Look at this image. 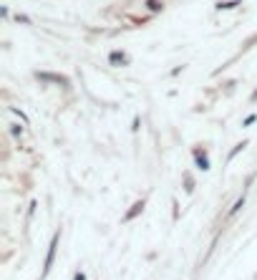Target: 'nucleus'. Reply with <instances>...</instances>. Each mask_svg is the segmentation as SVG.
<instances>
[{"instance_id":"nucleus-1","label":"nucleus","mask_w":257,"mask_h":280,"mask_svg":"<svg viewBox=\"0 0 257 280\" xmlns=\"http://www.w3.org/2000/svg\"><path fill=\"white\" fill-rule=\"evenodd\" d=\"M58 240H61V230L53 232L51 238V245H48V255H46V263H43V270H40V278H46L53 268V260H56V250H58Z\"/></svg>"},{"instance_id":"nucleus-2","label":"nucleus","mask_w":257,"mask_h":280,"mask_svg":"<svg viewBox=\"0 0 257 280\" xmlns=\"http://www.w3.org/2000/svg\"><path fill=\"white\" fill-rule=\"evenodd\" d=\"M144 207H146V200H136L131 207H128V212L124 214V222H131V220H136L139 214L144 212Z\"/></svg>"},{"instance_id":"nucleus-3","label":"nucleus","mask_w":257,"mask_h":280,"mask_svg":"<svg viewBox=\"0 0 257 280\" xmlns=\"http://www.w3.org/2000/svg\"><path fill=\"white\" fill-rule=\"evenodd\" d=\"M194 162H197V167H199L202 172H209V159H207V154H204V149H194Z\"/></svg>"},{"instance_id":"nucleus-4","label":"nucleus","mask_w":257,"mask_h":280,"mask_svg":"<svg viewBox=\"0 0 257 280\" xmlns=\"http://www.w3.org/2000/svg\"><path fill=\"white\" fill-rule=\"evenodd\" d=\"M109 63H111V66H124V63H126L124 51H111L109 53Z\"/></svg>"},{"instance_id":"nucleus-5","label":"nucleus","mask_w":257,"mask_h":280,"mask_svg":"<svg viewBox=\"0 0 257 280\" xmlns=\"http://www.w3.org/2000/svg\"><path fill=\"white\" fill-rule=\"evenodd\" d=\"M38 78H40V81H51V83H63V86H66V78H63V76H53V73H38Z\"/></svg>"},{"instance_id":"nucleus-6","label":"nucleus","mask_w":257,"mask_h":280,"mask_svg":"<svg viewBox=\"0 0 257 280\" xmlns=\"http://www.w3.org/2000/svg\"><path fill=\"white\" fill-rule=\"evenodd\" d=\"M242 207H245V195H242V197H240L237 202L232 205V210H229V214H227V217H234V214H237V212H240Z\"/></svg>"},{"instance_id":"nucleus-7","label":"nucleus","mask_w":257,"mask_h":280,"mask_svg":"<svg viewBox=\"0 0 257 280\" xmlns=\"http://www.w3.org/2000/svg\"><path fill=\"white\" fill-rule=\"evenodd\" d=\"M237 5H240V0H227V3H217V10H232Z\"/></svg>"},{"instance_id":"nucleus-8","label":"nucleus","mask_w":257,"mask_h":280,"mask_svg":"<svg viewBox=\"0 0 257 280\" xmlns=\"http://www.w3.org/2000/svg\"><path fill=\"white\" fill-rule=\"evenodd\" d=\"M146 8L152 10V13H159L161 10V3H159V0H146Z\"/></svg>"},{"instance_id":"nucleus-9","label":"nucleus","mask_w":257,"mask_h":280,"mask_svg":"<svg viewBox=\"0 0 257 280\" xmlns=\"http://www.w3.org/2000/svg\"><path fill=\"white\" fill-rule=\"evenodd\" d=\"M245 146H247V141H245V139H242L240 144H234V149H232V152H229V159H232L234 154H240V152H242V149H245Z\"/></svg>"},{"instance_id":"nucleus-10","label":"nucleus","mask_w":257,"mask_h":280,"mask_svg":"<svg viewBox=\"0 0 257 280\" xmlns=\"http://www.w3.org/2000/svg\"><path fill=\"white\" fill-rule=\"evenodd\" d=\"M184 189H187V195L194 192V179H192V177H184Z\"/></svg>"},{"instance_id":"nucleus-11","label":"nucleus","mask_w":257,"mask_h":280,"mask_svg":"<svg viewBox=\"0 0 257 280\" xmlns=\"http://www.w3.org/2000/svg\"><path fill=\"white\" fill-rule=\"evenodd\" d=\"M10 134H13V137H20V134H23V129H20L18 124H13V126H10Z\"/></svg>"},{"instance_id":"nucleus-12","label":"nucleus","mask_w":257,"mask_h":280,"mask_svg":"<svg viewBox=\"0 0 257 280\" xmlns=\"http://www.w3.org/2000/svg\"><path fill=\"white\" fill-rule=\"evenodd\" d=\"M255 121H257V116H255V114H250V116L245 119V126H250V124H255Z\"/></svg>"},{"instance_id":"nucleus-13","label":"nucleus","mask_w":257,"mask_h":280,"mask_svg":"<svg viewBox=\"0 0 257 280\" xmlns=\"http://www.w3.org/2000/svg\"><path fill=\"white\" fill-rule=\"evenodd\" d=\"M73 280H86V273H81V270H78V273L73 275Z\"/></svg>"}]
</instances>
